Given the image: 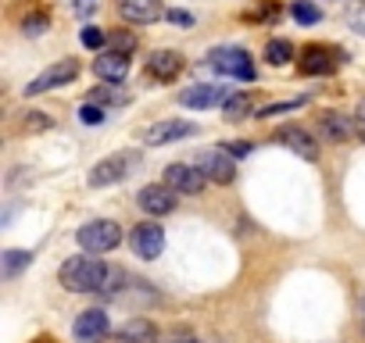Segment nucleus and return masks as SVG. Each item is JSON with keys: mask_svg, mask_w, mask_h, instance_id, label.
<instances>
[{"mask_svg": "<svg viewBox=\"0 0 365 343\" xmlns=\"http://www.w3.org/2000/svg\"><path fill=\"white\" fill-rule=\"evenodd\" d=\"M76 240H79V247L86 254H108V250H115L122 243V226L111 222V218H93V222L79 226Z\"/></svg>", "mask_w": 365, "mask_h": 343, "instance_id": "7ed1b4c3", "label": "nucleus"}, {"mask_svg": "<svg viewBox=\"0 0 365 343\" xmlns=\"http://www.w3.org/2000/svg\"><path fill=\"white\" fill-rule=\"evenodd\" d=\"M344 61H347L344 51L326 47V43H308V47L301 51V58H297V68H301L304 75H333Z\"/></svg>", "mask_w": 365, "mask_h": 343, "instance_id": "39448f33", "label": "nucleus"}, {"mask_svg": "<svg viewBox=\"0 0 365 343\" xmlns=\"http://www.w3.org/2000/svg\"><path fill=\"white\" fill-rule=\"evenodd\" d=\"M290 58H294V43H290V40H269V43H265V61H269V65L279 68V65H287Z\"/></svg>", "mask_w": 365, "mask_h": 343, "instance_id": "5701e85b", "label": "nucleus"}, {"mask_svg": "<svg viewBox=\"0 0 365 343\" xmlns=\"http://www.w3.org/2000/svg\"><path fill=\"white\" fill-rule=\"evenodd\" d=\"M79 43H83V47H90V51H101V47L108 43V36H104V29H97V26H86V29L79 33Z\"/></svg>", "mask_w": 365, "mask_h": 343, "instance_id": "cd10ccee", "label": "nucleus"}, {"mask_svg": "<svg viewBox=\"0 0 365 343\" xmlns=\"http://www.w3.org/2000/svg\"><path fill=\"white\" fill-rule=\"evenodd\" d=\"M79 122H83V125H101V122H104V107H97V104L86 100V104L79 107Z\"/></svg>", "mask_w": 365, "mask_h": 343, "instance_id": "c85d7f7f", "label": "nucleus"}, {"mask_svg": "<svg viewBox=\"0 0 365 343\" xmlns=\"http://www.w3.org/2000/svg\"><path fill=\"white\" fill-rule=\"evenodd\" d=\"M76 75H79V61H76V58H61V61H54L51 68H43L22 93H26V97H40V93H51V90H58V86H68Z\"/></svg>", "mask_w": 365, "mask_h": 343, "instance_id": "423d86ee", "label": "nucleus"}, {"mask_svg": "<svg viewBox=\"0 0 365 343\" xmlns=\"http://www.w3.org/2000/svg\"><path fill=\"white\" fill-rule=\"evenodd\" d=\"M140 164H143V154H140V150H118V154H111V157H104V161H97V164L90 168L86 183H90L93 190L111 186V183H122V179L133 176Z\"/></svg>", "mask_w": 365, "mask_h": 343, "instance_id": "f03ea898", "label": "nucleus"}, {"mask_svg": "<svg viewBox=\"0 0 365 343\" xmlns=\"http://www.w3.org/2000/svg\"><path fill=\"white\" fill-rule=\"evenodd\" d=\"M276 143H283V147H290L297 157H304V161H315L319 157V143H315V136L308 132V129H301V125H283L279 132H276Z\"/></svg>", "mask_w": 365, "mask_h": 343, "instance_id": "2eb2a0df", "label": "nucleus"}, {"mask_svg": "<svg viewBox=\"0 0 365 343\" xmlns=\"http://www.w3.org/2000/svg\"><path fill=\"white\" fill-rule=\"evenodd\" d=\"M115 343H158V325L150 318H129L122 329H115Z\"/></svg>", "mask_w": 365, "mask_h": 343, "instance_id": "6ab92c4d", "label": "nucleus"}, {"mask_svg": "<svg viewBox=\"0 0 365 343\" xmlns=\"http://www.w3.org/2000/svg\"><path fill=\"white\" fill-rule=\"evenodd\" d=\"M175 343H197L194 336H182V339H175Z\"/></svg>", "mask_w": 365, "mask_h": 343, "instance_id": "e433bc0d", "label": "nucleus"}, {"mask_svg": "<svg viewBox=\"0 0 365 343\" xmlns=\"http://www.w3.org/2000/svg\"><path fill=\"white\" fill-rule=\"evenodd\" d=\"M108 275H111V265H104L97 258H86V254L68 258L58 272V279L68 293H97V297H104Z\"/></svg>", "mask_w": 365, "mask_h": 343, "instance_id": "f257e3e1", "label": "nucleus"}, {"mask_svg": "<svg viewBox=\"0 0 365 343\" xmlns=\"http://www.w3.org/2000/svg\"><path fill=\"white\" fill-rule=\"evenodd\" d=\"M43 125H47L43 111H29V118H26V129H43Z\"/></svg>", "mask_w": 365, "mask_h": 343, "instance_id": "2f4dec72", "label": "nucleus"}, {"mask_svg": "<svg viewBox=\"0 0 365 343\" xmlns=\"http://www.w3.org/2000/svg\"><path fill=\"white\" fill-rule=\"evenodd\" d=\"M108 43H111L115 54H125V58H133V51H136V36L133 33H111Z\"/></svg>", "mask_w": 365, "mask_h": 343, "instance_id": "bb28decb", "label": "nucleus"}, {"mask_svg": "<svg viewBox=\"0 0 365 343\" xmlns=\"http://www.w3.org/2000/svg\"><path fill=\"white\" fill-rule=\"evenodd\" d=\"M308 104V97H294V100H279V104H269V107H262L258 111V118H272V115H287V111H297V107H304Z\"/></svg>", "mask_w": 365, "mask_h": 343, "instance_id": "a878e982", "label": "nucleus"}, {"mask_svg": "<svg viewBox=\"0 0 365 343\" xmlns=\"http://www.w3.org/2000/svg\"><path fill=\"white\" fill-rule=\"evenodd\" d=\"M168 22H175V26H194V19H190L187 11H168Z\"/></svg>", "mask_w": 365, "mask_h": 343, "instance_id": "72a5a7b5", "label": "nucleus"}, {"mask_svg": "<svg viewBox=\"0 0 365 343\" xmlns=\"http://www.w3.org/2000/svg\"><path fill=\"white\" fill-rule=\"evenodd\" d=\"M182 72V54L179 51H154L147 58V75L158 83H172Z\"/></svg>", "mask_w": 365, "mask_h": 343, "instance_id": "dca6fc26", "label": "nucleus"}, {"mask_svg": "<svg viewBox=\"0 0 365 343\" xmlns=\"http://www.w3.org/2000/svg\"><path fill=\"white\" fill-rule=\"evenodd\" d=\"M0 272H4V279H15L22 268H29L33 265V254L29 250H4V258H0Z\"/></svg>", "mask_w": 365, "mask_h": 343, "instance_id": "4be33fe9", "label": "nucleus"}, {"mask_svg": "<svg viewBox=\"0 0 365 343\" xmlns=\"http://www.w3.org/2000/svg\"><path fill=\"white\" fill-rule=\"evenodd\" d=\"M319 136L326 143H344L347 136H358V129H354V118H344V115L329 111V115L319 118Z\"/></svg>", "mask_w": 365, "mask_h": 343, "instance_id": "a211bd4d", "label": "nucleus"}, {"mask_svg": "<svg viewBox=\"0 0 365 343\" xmlns=\"http://www.w3.org/2000/svg\"><path fill=\"white\" fill-rule=\"evenodd\" d=\"M344 22H347V29L365 36V0H347L344 4Z\"/></svg>", "mask_w": 365, "mask_h": 343, "instance_id": "b1692460", "label": "nucleus"}, {"mask_svg": "<svg viewBox=\"0 0 365 343\" xmlns=\"http://www.w3.org/2000/svg\"><path fill=\"white\" fill-rule=\"evenodd\" d=\"M354 118H358V122H365V97L358 100V107H354Z\"/></svg>", "mask_w": 365, "mask_h": 343, "instance_id": "f704fd0d", "label": "nucleus"}, {"mask_svg": "<svg viewBox=\"0 0 365 343\" xmlns=\"http://www.w3.org/2000/svg\"><path fill=\"white\" fill-rule=\"evenodd\" d=\"M290 11H294V19H297L301 26H315V22L322 19V11H319L315 4H308V0H294Z\"/></svg>", "mask_w": 365, "mask_h": 343, "instance_id": "393cba45", "label": "nucleus"}, {"mask_svg": "<svg viewBox=\"0 0 365 343\" xmlns=\"http://www.w3.org/2000/svg\"><path fill=\"white\" fill-rule=\"evenodd\" d=\"M226 150H230V154H237V157H247V154H251V143L237 139V143H226Z\"/></svg>", "mask_w": 365, "mask_h": 343, "instance_id": "473e14b6", "label": "nucleus"}, {"mask_svg": "<svg viewBox=\"0 0 365 343\" xmlns=\"http://www.w3.org/2000/svg\"><path fill=\"white\" fill-rule=\"evenodd\" d=\"M43 29H47V15H40V11L29 15V19L22 22V33H26V36H40Z\"/></svg>", "mask_w": 365, "mask_h": 343, "instance_id": "c756f323", "label": "nucleus"}, {"mask_svg": "<svg viewBox=\"0 0 365 343\" xmlns=\"http://www.w3.org/2000/svg\"><path fill=\"white\" fill-rule=\"evenodd\" d=\"M168 190H175V194H187V197H194V194H201L205 190V172L197 168V164H182V161H175V164H168L165 168V179H161Z\"/></svg>", "mask_w": 365, "mask_h": 343, "instance_id": "9d476101", "label": "nucleus"}, {"mask_svg": "<svg viewBox=\"0 0 365 343\" xmlns=\"http://www.w3.org/2000/svg\"><path fill=\"white\" fill-rule=\"evenodd\" d=\"M68 8H72L79 19H90V15L101 8V0H68Z\"/></svg>", "mask_w": 365, "mask_h": 343, "instance_id": "7c9ffc66", "label": "nucleus"}, {"mask_svg": "<svg viewBox=\"0 0 365 343\" xmlns=\"http://www.w3.org/2000/svg\"><path fill=\"white\" fill-rule=\"evenodd\" d=\"M187 136H197V125L182 122V118H161V122H154L140 132V139L147 147H165V143H175V139H187Z\"/></svg>", "mask_w": 365, "mask_h": 343, "instance_id": "0eeeda50", "label": "nucleus"}, {"mask_svg": "<svg viewBox=\"0 0 365 343\" xmlns=\"http://www.w3.org/2000/svg\"><path fill=\"white\" fill-rule=\"evenodd\" d=\"M136 204H140L147 215L161 218V215H172L179 201H175V190H168L165 183H150V186H143V190L136 194Z\"/></svg>", "mask_w": 365, "mask_h": 343, "instance_id": "f8f14e48", "label": "nucleus"}, {"mask_svg": "<svg viewBox=\"0 0 365 343\" xmlns=\"http://www.w3.org/2000/svg\"><path fill=\"white\" fill-rule=\"evenodd\" d=\"M118 15L129 26H154L165 15V8L161 0H118Z\"/></svg>", "mask_w": 365, "mask_h": 343, "instance_id": "4468645a", "label": "nucleus"}, {"mask_svg": "<svg viewBox=\"0 0 365 343\" xmlns=\"http://www.w3.org/2000/svg\"><path fill=\"white\" fill-rule=\"evenodd\" d=\"M90 104H97V107H122V104H129V93L122 90V83H108V86H97L90 93Z\"/></svg>", "mask_w": 365, "mask_h": 343, "instance_id": "aec40b11", "label": "nucleus"}, {"mask_svg": "<svg viewBox=\"0 0 365 343\" xmlns=\"http://www.w3.org/2000/svg\"><path fill=\"white\" fill-rule=\"evenodd\" d=\"M72 336H76L79 343H104V339L111 336V318H108L101 307H86V311L76 315Z\"/></svg>", "mask_w": 365, "mask_h": 343, "instance_id": "6e6552de", "label": "nucleus"}, {"mask_svg": "<svg viewBox=\"0 0 365 343\" xmlns=\"http://www.w3.org/2000/svg\"><path fill=\"white\" fill-rule=\"evenodd\" d=\"M129 247H133L136 258L154 261V258H161V250H165V229H161L158 222H140V226H133V233H129Z\"/></svg>", "mask_w": 365, "mask_h": 343, "instance_id": "1a4fd4ad", "label": "nucleus"}, {"mask_svg": "<svg viewBox=\"0 0 365 343\" xmlns=\"http://www.w3.org/2000/svg\"><path fill=\"white\" fill-rule=\"evenodd\" d=\"M255 111V93H230V100L222 104V115L226 122H240Z\"/></svg>", "mask_w": 365, "mask_h": 343, "instance_id": "412c9836", "label": "nucleus"}, {"mask_svg": "<svg viewBox=\"0 0 365 343\" xmlns=\"http://www.w3.org/2000/svg\"><path fill=\"white\" fill-rule=\"evenodd\" d=\"M93 72L104 83H122L129 75V58L125 54H115V51H101V58L93 61Z\"/></svg>", "mask_w": 365, "mask_h": 343, "instance_id": "f3484780", "label": "nucleus"}, {"mask_svg": "<svg viewBox=\"0 0 365 343\" xmlns=\"http://www.w3.org/2000/svg\"><path fill=\"white\" fill-rule=\"evenodd\" d=\"M208 68L219 75H230V79H244V83L255 79V61L244 47H215L208 54Z\"/></svg>", "mask_w": 365, "mask_h": 343, "instance_id": "20e7f679", "label": "nucleus"}, {"mask_svg": "<svg viewBox=\"0 0 365 343\" xmlns=\"http://www.w3.org/2000/svg\"><path fill=\"white\" fill-rule=\"evenodd\" d=\"M354 129H358V139H365V122H358V118H354Z\"/></svg>", "mask_w": 365, "mask_h": 343, "instance_id": "c9c22d12", "label": "nucleus"}, {"mask_svg": "<svg viewBox=\"0 0 365 343\" xmlns=\"http://www.w3.org/2000/svg\"><path fill=\"white\" fill-rule=\"evenodd\" d=\"M226 100H230V86H215V83H197V86H187L179 93L182 107H215Z\"/></svg>", "mask_w": 365, "mask_h": 343, "instance_id": "ddd939ff", "label": "nucleus"}, {"mask_svg": "<svg viewBox=\"0 0 365 343\" xmlns=\"http://www.w3.org/2000/svg\"><path fill=\"white\" fill-rule=\"evenodd\" d=\"M197 168L205 172L208 183H219V186H230L237 179V164H233V154L222 147V150H205L197 154Z\"/></svg>", "mask_w": 365, "mask_h": 343, "instance_id": "9b49d317", "label": "nucleus"}, {"mask_svg": "<svg viewBox=\"0 0 365 343\" xmlns=\"http://www.w3.org/2000/svg\"><path fill=\"white\" fill-rule=\"evenodd\" d=\"M361 315H365V297H361Z\"/></svg>", "mask_w": 365, "mask_h": 343, "instance_id": "4c0bfd02", "label": "nucleus"}]
</instances>
